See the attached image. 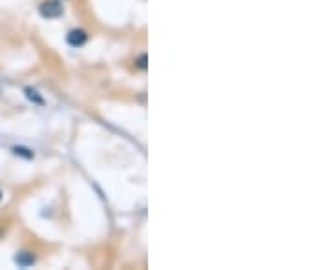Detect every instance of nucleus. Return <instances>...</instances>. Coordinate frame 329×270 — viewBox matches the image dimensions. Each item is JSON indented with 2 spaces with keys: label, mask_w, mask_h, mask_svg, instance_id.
I'll return each instance as SVG.
<instances>
[{
  "label": "nucleus",
  "mask_w": 329,
  "mask_h": 270,
  "mask_svg": "<svg viewBox=\"0 0 329 270\" xmlns=\"http://www.w3.org/2000/svg\"><path fill=\"white\" fill-rule=\"evenodd\" d=\"M41 15L44 18H57L62 15V6L57 0H46L44 4L41 6Z\"/></svg>",
  "instance_id": "obj_1"
},
{
  "label": "nucleus",
  "mask_w": 329,
  "mask_h": 270,
  "mask_svg": "<svg viewBox=\"0 0 329 270\" xmlns=\"http://www.w3.org/2000/svg\"><path fill=\"white\" fill-rule=\"evenodd\" d=\"M86 38H88V35L82 29H74V31H70L68 33V44L70 46H74V48H79V46H82L84 42H86Z\"/></svg>",
  "instance_id": "obj_2"
},
{
  "label": "nucleus",
  "mask_w": 329,
  "mask_h": 270,
  "mask_svg": "<svg viewBox=\"0 0 329 270\" xmlns=\"http://www.w3.org/2000/svg\"><path fill=\"white\" fill-rule=\"evenodd\" d=\"M0 199H2V194H0Z\"/></svg>",
  "instance_id": "obj_3"
}]
</instances>
